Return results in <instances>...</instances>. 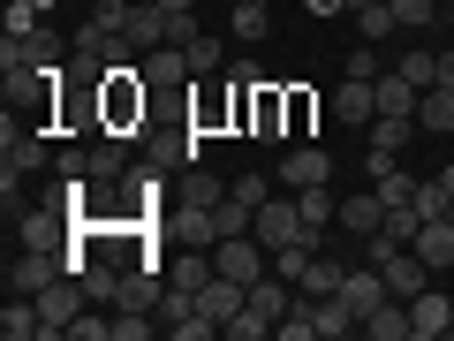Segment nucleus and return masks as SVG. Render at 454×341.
Masks as SVG:
<instances>
[{"label": "nucleus", "instance_id": "obj_28", "mask_svg": "<svg viewBox=\"0 0 454 341\" xmlns=\"http://www.w3.org/2000/svg\"><path fill=\"white\" fill-rule=\"evenodd\" d=\"M340 281H348V266L318 250V258H310V274H303V296H340Z\"/></svg>", "mask_w": 454, "mask_h": 341}, {"label": "nucleus", "instance_id": "obj_44", "mask_svg": "<svg viewBox=\"0 0 454 341\" xmlns=\"http://www.w3.org/2000/svg\"><path fill=\"white\" fill-rule=\"evenodd\" d=\"M439 23H447V38H454V0H439Z\"/></svg>", "mask_w": 454, "mask_h": 341}, {"label": "nucleus", "instance_id": "obj_39", "mask_svg": "<svg viewBox=\"0 0 454 341\" xmlns=\"http://www.w3.org/2000/svg\"><path fill=\"white\" fill-rule=\"evenodd\" d=\"M190 311H197V296H190V289H167V296H160V319H167V334H175V326L190 319Z\"/></svg>", "mask_w": 454, "mask_h": 341}, {"label": "nucleus", "instance_id": "obj_25", "mask_svg": "<svg viewBox=\"0 0 454 341\" xmlns=\"http://www.w3.org/2000/svg\"><path fill=\"white\" fill-rule=\"evenodd\" d=\"M295 205H303V227H310V243H318L325 227L340 220V205H333V197H325V182H318V190H295Z\"/></svg>", "mask_w": 454, "mask_h": 341}, {"label": "nucleus", "instance_id": "obj_45", "mask_svg": "<svg viewBox=\"0 0 454 341\" xmlns=\"http://www.w3.org/2000/svg\"><path fill=\"white\" fill-rule=\"evenodd\" d=\"M333 8H340V0H310V16H333Z\"/></svg>", "mask_w": 454, "mask_h": 341}, {"label": "nucleus", "instance_id": "obj_12", "mask_svg": "<svg viewBox=\"0 0 454 341\" xmlns=\"http://www.w3.org/2000/svg\"><path fill=\"white\" fill-rule=\"evenodd\" d=\"M372 114H379V83H372V76H340V83H333V122L364 130Z\"/></svg>", "mask_w": 454, "mask_h": 341}, {"label": "nucleus", "instance_id": "obj_18", "mask_svg": "<svg viewBox=\"0 0 454 341\" xmlns=\"http://www.w3.org/2000/svg\"><path fill=\"white\" fill-rule=\"evenodd\" d=\"M417 130L424 137H454V83H432L417 99Z\"/></svg>", "mask_w": 454, "mask_h": 341}, {"label": "nucleus", "instance_id": "obj_20", "mask_svg": "<svg viewBox=\"0 0 454 341\" xmlns=\"http://www.w3.org/2000/svg\"><path fill=\"white\" fill-rule=\"evenodd\" d=\"M0 334H8V341H38V334H46V311H38V296H8V311H0Z\"/></svg>", "mask_w": 454, "mask_h": 341}, {"label": "nucleus", "instance_id": "obj_35", "mask_svg": "<svg viewBox=\"0 0 454 341\" xmlns=\"http://www.w3.org/2000/svg\"><path fill=\"white\" fill-rule=\"evenodd\" d=\"M356 31H364V46H379V38H394L402 23H394V8L379 0V8H364V16H356Z\"/></svg>", "mask_w": 454, "mask_h": 341}, {"label": "nucleus", "instance_id": "obj_33", "mask_svg": "<svg viewBox=\"0 0 454 341\" xmlns=\"http://www.w3.org/2000/svg\"><path fill=\"white\" fill-rule=\"evenodd\" d=\"M387 8H394L402 31H432V23H439V0H387Z\"/></svg>", "mask_w": 454, "mask_h": 341}, {"label": "nucleus", "instance_id": "obj_15", "mask_svg": "<svg viewBox=\"0 0 454 341\" xmlns=\"http://www.w3.org/2000/svg\"><path fill=\"white\" fill-rule=\"evenodd\" d=\"M340 296H348V311H356V326H364V319H372L379 304H387V274H379V266H348Z\"/></svg>", "mask_w": 454, "mask_h": 341}, {"label": "nucleus", "instance_id": "obj_41", "mask_svg": "<svg viewBox=\"0 0 454 341\" xmlns=\"http://www.w3.org/2000/svg\"><path fill=\"white\" fill-rule=\"evenodd\" d=\"M190 38H197V16H190V8H182V16H167V46H190Z\"/></svg>", "mask_w": 454, "mask_h": 341}, {"label": "nucleus", "instance_id": "obj_26", "mask_svg": "<svg viewBox=\"0 0 454 341\" xmlns=\"http://www.w3.org/2000/svg\"><path fill=\"white\" fill-rule=\"evenodd\" d=\"M417 227H424V205L409 197V205H387V220H379V235H387V243H417Z\"/></svg>", "mask_w": 454, "mask_h": 341}, {"label": "nucleus", "instance_id": "obj_40", "mask_svg": "<svg viewBox=\"0 0 454 341\" xmlns=\"http://www.w3.org/2000/svg\"><path fill=\"white\" fill-rule=\"evenodd\" d=\"M340 76H372V83H379V76H387V68H379V53H372V46H356V53H348V68H340Z\"/></svg>", "mask_w": 454, "mask_h": 341}, {"label": "nucleus", "instance_id": "obj_11", "mask_svg": "<svg viewBox=\"0 0 454 341\" xmlns=\"http://www.w3.org/2000/svg\"><path fill=\"white\" fill-rule=\"evenodd\" d=\"M295 311L310 319V334H318V341H333V334H364L356 311H348V296H303Z\"/></svg>", "mask_w": 454, "mask_h": 341}, {"label": "nucleus", "instance_id": "obj_37", "mask_svg": "<svg viewBox=\"0 0 454 341\" xmlns=\"http://www.w3.org/2000/svg\"><path fill=\"white\" fill-rule=\"evenodd\" d=\"M235 38H265V0H235Z\"/></svg>", "mask_w": 454, "mask_h": 341}, {"label": "nucleus", "instance_id": "obj_29", "mask_svg": "<svg viewBox=\"0 0 454 341\" xmlns=\"http://www.w3.org/2000/svg\"><path fill=\"white\" fill-rule=\"evenodd\" d=\"M220 197H227V182L220 175H205V167H190V175H182V205H220Z\"/></svg>", "mask_w": 454, "mask_h": 341}, {"label": "nucleus", "instance_id": "obj_19", "mask_svg": "<svg viewBox=\"0 0 454 341\" xmlns=\"http://www.w3.org/2000/svg\"><path fill=\"white\" fill-rule=\"evenodd\" d=\"M379 220H387V197H379V190L340 197V227H348V235H364V243H372V235H379Z\"/></svg>", "mask_w": 454, "mask_h": 341}, {"label": "nucleus", "instance_id": "obj_24", "mask_svg": "<svg viewBox=\"0 0 454 341\" xmlns=\"http://www.w3.org/2000/svg\"><path fill=\"white\" fill-rule=\"evenodd\" d=\"M129 46H137V53L167 46V8H152V0H137V16H129Z\"/></svg>", "mask_w": 454, "mask_h": 341}, {"label": "nucleus", "instance_id": "obj_1", "mask_svg": "<svg viewBox=\"0 0 454 341\" xmlns=\"http://www.w3.org/2000/svg\"><path fill=\"white\" fill-rule=\"evenodd\" d=\"M288 289H295V281H280V274H265V281H250V296H243V311H235V319L220 326V334H227V341H265V334H273L280 319H288V304H295Z\"/></svg>", "mask_w": 454, "mask_h": 341}, {"label": "nucleus", "instance_id": "obj_36", "mask_svg": "<svg viewBox=\"0 0 454 341\" xmlns=\"http://www.w3.org/2000/svg\"><path fill=\"white\" fill-rule=\"evenodd\" d=\"M402 76L417 83V91H432V83H439V53H424V46H417V53H402Z\"/></svg>", "mask_w": 454, "mask_h": 341}, {"label": "nucleus", "instance_id": "obj_31", "mask_svg": "<svg viewBox=\"0 0 454 341\" xmlns=\"http://www.w3.org/2000/svg\"><path fill=\"white\" fill-rule=\"evenodd\" d=\"M129 16H137V0H98V8H91V31L129 38Z\"/></svg>", "mask_w": 454, "mask_h": 341}, {"label": "nucleus", "instance_id": "obj_3", "mask_svg": "<svg viewBox=\"0 0 454 341\" xmlns=\"http://www.w3.org/2000/svg\"><path fill=\"white\" fill-rule=\"evenodd\" d=\"M265 250H288V243H310V227H303V205L295 197H265L258 205V227H250Z\"/></svg>", "mask_w": 454, "mask_h": 341}, {"label": "nucleus", "instance_id": "obj_14", "mask_svg": "<svg viewBox=\"0 0 454 341\" xmlns=\"http://www.w3.org/2000/svg\"><path fill=\"white\" fill-rule=\"evenodd\" d=\"M250 137H288V91H273V83H250Z\"/></svg>", "mask_w": 454, "mask_h": 341}, {"label": "nucleus", "instance_id": "obj_9", "mask_svg": "<svg viewBox=\"0 0 454 341\" xmlns=\"http://www.w3.org/2000/svg\"><path fill=\"white\" fill-rule=\"evenodd\" d=\"M417 137V114H372V167H394V152H409Z\"/></svg>", "mask_w": 454, "mask_h": 341}, {"label": "nucleus", "instance_id": "obj_6", "mask_svg": "<svg viewBox=\"0 0 454 341\" xmlns=\"http://www.w3.org/2000/svg\"><path fill=\"white\" fill-rule=\"evenodd\" d=\"M212 258H220V274H227V281H243V289L273 274V250H265L258 235H227V243H212Z\"/></svg>", "mask_w": 454, "mask_h": 341}, {"label": "nucleus", "instance_id": "obj_5", "mask_svg": "<svg viewBox=\"0 0 454 341\" xmlns=\"http://www.w3.org/2000/svg\"><path fill=\"white\" fill-rule=\"evenodd\" d=\"M61 274H68V250L23 243V258H8V296H38L46 281H61Z\"/></svg>", "mask_w": 454, "mask_h": 341}, {"label": "nucleus", "instance_id": "obj_8", "mask_svg": "<svg viewBox=\"0 0 454 341\" xmlns=\"http://www.w3.org/2000/svg\"><path fill=\"white\" fill-rule=\"evenodd\" d=\"M145 167H160V175H190V167H197V130H152L145 137Z\"/></svg>", "mask_w": 454, "mask_h": 341}, {"label": "nucleus", "instance_id": "obj_13", "mask_svg": "<svg viewBox=\"0 0 454 341\" xmlns=\"http://www.w3.org/2000/svg\"><path fill=\"white\" fill-rule=\"evenodd\" d=\"M409 250H417L432 274H454V212H432V220L417 227V243H409Z\"/></svg>", "mask_w": 454, "mask_h": 341}, {"label": "nucleus", "instance_id": "obj_38", "mask_svg": "<svg viewBox=\"0 0 454 341\" xmlns=\"http://www.w3.org/2000/svg\"><path fill=\"white\" fill-rule=\"evenodd\" d=\"M114 341H152V311H121L114 304Z\"/></svg>", "mask_w": 454, "mask_h": 341}, {"label": "nucleus", "instance_id": "obj_30", "mask_svg": "<svg viewBox=\"0 0 454 341\" xmlns=\"http://www.w3.org/2000/svg\"><path fill=\"white\" fill-rule=\"evenodd\" d=\"M372 190L387 197V205H409V197H417L424 182H417V175H402V167H372Z\"/></svg>", "mask_w": 454, "mask_h": 341}, {"label": "nucleus", "instance_id": "obj_23", "mask_svg": "<svg viewBox=\"0 0 454 341\" xmlns=\"http://www.w3.org/2000/svg\"><path fill=\"white\" fill-rule=\"evenodd\" d=\"M250 227H258V205H243L235 190L212 205V235H220V243H227V235H250Z\"/></svg>", "mask_w": 454, "mask_h": 341}, {"label": "nucleus", "instance_id": "obj_4", "mask_svg": "<svg viewBox=\"0 0 454 341\" xmlns=\"http://www.w3.org/2000/svg\"><path fill=\"white\" fill-rule=\"evenodd\" d=\"M23 68H61V31H23V38H8L0 46V76H23Z\"/></svg>", "mask_w": 454, "mask_h": 341}, {"label": "nucleus", "instance_id": "obj_21", "mask_svg": "<svg viewBox=\"0 0 454 341\" xmlns=\"http://www.w3.org/2000/svg\"><path fill=\"white\" fill-rule=\"evenodd\" d=\"M137 68H145V83H152V91H167V83H182V76H190V53H182V46H152Z\"/></svg>", "mask_w": 454, "mask_h": 341}, {"label": "nucleus", "instance_id": "obj_43", "mask_svg": "<svg viewBox=\"0 0 454 341\" xmlns=\"http://www.w3.org/2000/svg\"><path fill=\"white\" fill-rule=\"evenodd\" d=\"M152 8H167V16H182V8H197V0H152Z\"/></svg>", "mask_w": 454, "mask_h": 341}, {"label": "nucleus", "instance_id": "obj_42", "mask_svg": "<svg viewBox=\"0 0 454 341\" xmlns=\"http://www.w3.org/2000/svg\"><path fill=\"white\" fill-rule=\"evenodd\" d=\"M227 190L243 197V205H265V197H273V190H265V175H243V182H227Z\"/></svg>", "mask_w": 454, "mask_h": 341}, {"label": "nucleus", "instance_id": "obj_32", "mask_svg": "<svg viewBox=\"0 0 454 341\" xmlns=\"http://www.w3.org/2000/svg\"><path fill=\"white\" fill-rule=\"evenodd\" d=\"M310 258H318V243H288V250H273V274H280V281H295V289H303Z\"/></svg>", "mask_w": 454, "mask_h": 341}, {"label": "nucleus", "instance_id": "obj_22", "mask_svg": "<svg viewBox=\"0 0 454 341\" xmlns=\"http://www.w3.org/2000/svg\"><path fill=\"white\" fill-rule=\"evenodd\" d=\"M364 334H372V341H417V326H409V304H402V296H387V304L364 319Z\"/></svg>", "mask_w": 454, "mask_h": 341}, {"label": "nucleus", "instance_id": "obj_16", "mask_svg": "<svg viewBox=\"0 0 454 341\" xmlns=\"http://www.w3.org/2000/svg\"><path fill=\"white\" fill-rule=\"evenodd\" d=\"M280 182H288V190H318V182H333V160H325L318 145H295L288 160H280Z\"/></svg>", "mask_w": 454, "mask_h": 341}, {"label": "nucleus", "instance_id": "obj_7", "mask_svg": "<svg viewBox=\"0 0 454 341\" xmlns=\"http://www.w3.org/2000/svg\"><path fill=\"white\" fill-rule=\"evenodd\" d=\"M409 326H417V341H447L454 334V296L439 289V281L417 289V296H409Z\"/></svg>", "mask_w": 454, "mask_h": 341}, {"label": "nucleus", "instance_id": "obj_17", "mask_svg": "<svg viewBox=\"0 0 454 341\" xmlns=\"http://www.w3.org/2000/svg\"><path fill=\"white\" fill-rule=\"evenodd\" d=\"M243 296H250L243 281H227V274H212L205 289H197V311H205V319H220V326H227V319H235V311H243Z\"/></svg>", "mask_w": 454, "mask_h": 341}, {"label": "nucleus", "instance_id": "obj_2", "mask_svg": "<svg viewBox=\"0 0 454 341\" xmlns=\"http://www.w3.org/2000/svg\"><path fill=\"white\" fill-rule=\"evenodd\" d=\"M0 167H16V175H38V167H53V145L31 130V122H16V107H8V122H0Z\"/></svg>", "mask_w": 454, "mask_h": 341}, {"label": "nucleus", "instance_id": "obj_27", "mask_svg": "<svg viewBox=\"0 0 454 341\" xmlns=\"http://www.w3.org/2000/svg\"><path fill=\"white\" fill-rule=\"evenodd\" d=\"M417 99H424V91L402 76V68H394V76H379V114H417Z\"/></svg>", "mask_w": 454, "mask_h": 341}, {"label": "nucleus", "instance_id": "obj_46", "mask_svg": "<svg viewBox=\"0 0 454 341\" xmlns=\"http://www.w3.org/2000/svg\"><path fill=\"white\" fill-rule=\"evenodd\" d=\"M340 8H348V16H364V8H379V0H340Z\"/></svg>", "mask_w": 454, "mask_h": 341}, {"label": "nucleus", "instance_id": "obj_34", "mask_svg": "<svg viewBox=\"0 0 454 341\" xmlns=\"http://www.w3.org/2000/svg\"><path fill=\"white\" fill-rule=\"evenodd\" d=\"M182 53H190V76H220V38H212V31H197Z\"/></svg>", "mask_w": 454, "mask_h": 341}, {"label": "nucleus", "instance_id": "obj_10", "mask_svg": "<svg viewBox=\"0 0 454 341\" xmlns=\"http://www.w3.org/2000/svg\"><path fill=\"white\" fill-rule=\"evenodd\" d=\"M160 274H167V289H190V296H197L212 274H220V258H212V243H182L175 258L160 266Z\"/></svg>", "mask_w": 454, "mask_h": 341}]
</instances>
